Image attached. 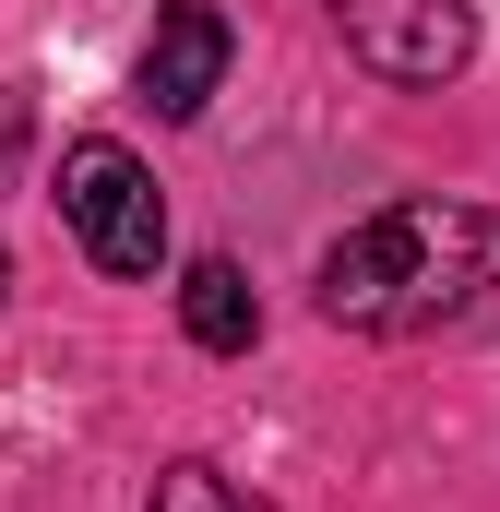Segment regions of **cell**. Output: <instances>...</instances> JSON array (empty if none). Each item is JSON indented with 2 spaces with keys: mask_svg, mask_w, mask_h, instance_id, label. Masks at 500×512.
I'll return each instance as SVG.
<instances>
[{
  "mask_svg": "<svg viewBox=\"0 0 500 512\" xmlns=\"http://www.w3.org/2000/svg\"><path fill=\"white\" fill-rule=\"evenodd\" d=\"M322 322L334 334H381V346L500 322V215H477V203H393V215H370L322 262Z\"/></svg>",
  "mask_w": 500,
  "mask_h": 512,
  "instance_id": "obj_1",
  "label": "cell"
},
{
  "mask_svg": "<svg viewBox=\"0 0 500 512\" xmlns=\"http://www.w3.org/2000/svg\"><path fill=\"white\" fill-rule=\"evenodd\" d=\"M60 215H72V239L108 262V274H155V262H167V203H155L143 155L108 143V131H84V143L60 155Z\"/></svg>",
  "mask_w": 500,
  "mask_h": 512,
  "instance_id": "obj_2",
  "label": "cell"
},
{
  "mask_svg": "<svg viewBox=\"0 0 500 512\" xmlns=\"http://www.w3.org/2000/svg\"><path fill=\"white\" fill-rule=\"evenodd\" d=\"M334 24L381 84H453L477 60V0H334Z\"/></svg>",
  "mask_w": 500,
  "mask_h": 512,
  "instance_id": "obj_3",
  "label": "cell"
},
{
  "mask_svg": "<svg viewBox=\"0 0 500 512\" xmlns=\"http://www.w3.org/2000/svg\"><path fill=\"white\" fill-rule=\"evenodd\" d=\"M227 12L215 0H155V36H143V96L155 120H203V96L227 84Z\"/></svg>",
  "mask_w": 500,
  "mask_h": 512,
  "instance_id": "obj_4",
  "label": "cell"
},
{
  "mask_svg": "<svg viewBox=\"0 0 500 512\" xmlns=\"http://www.w3.org/2000/svg\"><path fill=\"white\" fill-rule=\"evenodd\" d=\"M179 322H191V346L239 358L250 334H262V298H250V274H239V262H191V274H179Z\"/></svg>",
  "mask_w": 500,
  "mask_h": 512,
  "instance_id": "obj_5",
  "label": "cell"
},
{
  "mask_svg": "<svg viewBox=\"0 0 500 512\" xmlns=\"http://www.w3.org/2000/svg\"><path fill=\"white\" fill-rule=\"evenodd\" d=\"M143 512H262L239 489V477H215V465H167V477H155V501Z\"/></svg>",
  "mask_w": 500,
  "mask_h": 512,
  "instance_id": "obj_6",
  "label": "cell"
},
{
  "mask_svg": "<svg viewBox=\"0 0 500 512\" xmlns=\"http://www.w3.org/2000/svg\"><path fill=\"white\" fill-rule=\"evenodd\" d=\"M0 286H12V262H0Z\"/></svg>",
  "mask_w": 500,
  "mask_h": 512,
  "instance_id": "obj_7",
  "label": "cell"
}]
</instances>
